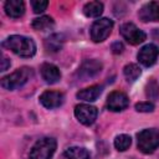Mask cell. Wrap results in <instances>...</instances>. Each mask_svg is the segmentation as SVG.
Instances as JSON below:
<instances>
[{
	"label": "cell",
	"mask_w": 159,
	"mask_h": 159,
	"mask_svg": "<svg viewBox=\"0 0 159 159\" xmlns=\"http://www.w3.org/2000/svg\"><path fill=\"white\" fill-rule=\"evenodd\" d=\"M2 46L20 57H32L36 53V43L34 40L22 35L9 36L2 42Z\"/></svg>",
	"instance_id": "1"
},
{
	"label": "cell",
	"mask_w": 159,
	"mask_h": 159,
	"mask_svg": "<svg viewBox=\"0 0 159 159\" xmlns=\"http://www.w3.org/2000/svg\"><path fill=\"white\" fill-rule=\"evenodd\" d=\"M138 149L144 154H152L159 148V130L155 128H147L137 134Z\"/></svg>",
	"instance_id": "2"
},
{
	"label": "cell",
	"mask_w": 159,
	"mask_h": 159,
	"mask_svg": "<svg viewBox=\"0 0 159 159\" xmlns=\"http://www.w3.org/2000/svg\"><path fill=\"white\" fill-rule=\"evenodd\" d=\"M57 148V142L55 138L45 137L39 139L30 150V159H52Z\"/></svg>",
	"instance_id": "3"
},
{
	"label": "cell",
	"mask_w": 159,
	"mask_h": 159,
	"mask_svg": "<svg viewBox=\"0 0 159 159\" xmlns=\"http://www.w3.org/2000/svg\"><path fill=\"white\" fill-rule=\"evenodd\" d=\"M32 70L30 67H21L14 71L12 73L2 77L1 80V87L7 91H14L16 88L22 87L27 81L32 77Z\"/></svg>",
	"instance_id": "4"
},
{
	"label": "cell",
	"mask_w": 159,
	"mask_h": 159,
	"mask_svg": "<svg viewBox=\"0 0 159 159\" xmlns=\"http://www.w3.org/2000/svg\"><path fill=\"white\" fill-rule=\"evenodd\" d=\"M113 21L107 17H101L96 20L91 26V39L94 42H102L104 41L113 30Z\"/></svg>",
	"instance_id": "5"
},
{
	"label": "cell",
	"mask_w": 159,
	"mask_h": 159,
	"mask_svg": "<svg viewBox=\"0 0 159 159\" xmlns=\"http://www.w3.org/2000/svg\"><path fill=\"white\" fill-rule=\"evenodd\" d=\"M119 32L123 39L130 45H139L145 41L147 35L143 30L137 27L133 22H125L119 27Z\"/></svg>",
	"instance_id": "6"
},
{
	"label": "cell",
	"mask_w": 159,
	"mask_h": 159,
	"mask_svg": "<svg viewBox=\"0 0 159 159\" xmlns=\"http://www.w3.org/2000/svg\"><path fill=\"white\" fill-rule=\"evenodd\" d=\"M75 116L80 123H82L84 125H91L97 119L98 111L96 107H93L91 104L81 103L75 107Z\"/></svg>",
	"instance_id": "7"
},
{
	"label": "cell",
	"mask_w": 159,
	"mask_h": 159,
	"mask_svg": "<svg viewBox=\"0 0 159 159\" xmlns=\"http://www.w3.org/2000/svg\"><path fill=\"white\" fill-rule=\"evenodd\" d=\"M158 56H159V48H158V46L154 45V43H148V45L143 46L139 50V52L137 55V58H138V61L143 66L150 67V66H153L157 62Z\"/></svg>",
	"instance_id": "8"
},
{
	"label": "cell",
	"mask_w": 159,
	"mask_h": 159,
	"mask_svg": "<svg viewBox=\"0 0 159 159\" xmlns=\"http://www.w3.org/2000/svg\"><path fill=\"white\" fill-rule=\"evenodd\" d=\"M129 106V99L125 93L120 91H113L107 97V108L112 112H122Z\"/></svg>",
	"instance_id": "9"
},
{
	"label": "cell",
	"mask_w": 159,
	"mask_h": 159,
	"mask_svg": "<svg viewBox=\"0 0 159 159\" xmlns=\"http://www.w3.org/2000/svg\"><path fill=\"white\" fill-rule=\"evenodd\" d=\"M41 104L47 109H53L61 107L65 102V96L60 91H45L40 96Z\"/></svg>",
	"instance_id": "10"
},
{
	"label": "cell",
	"mask_w": 159,
	"mask_h": 159,
	"mask_svg": "<svg viewBox=\"0 0 159 159\" xmlns=\"http://www.w3.org/2000/svg\"><path fill=\"white\" fill-rule=\"evenodd\" d=\"M101 70H102V63L98 60H87L80 66L77 75L82 81H87L88 78L99 73Z\"/></svg>",
	"instance_id": "11"
},
{
	"label": "cell",
	"mask_w": 159,
	"mask_h": 159,
	"mask_svg": "<svg viewBox=\"0 0 159 159\" xmlns=\"http://www.w3.org/2000/svg\"><path fill=\"white\" fill-rule=\"evenodd\" d=\"M138 16L143 22L159 21V4L155 1L147 2L138 11Z\"/></svg>",
	"instance_id": "12"
},
{
	"label": "cell",
	"mask_w": 159,
	"mask_h": 159,
	"mask_svg": "<svg viewBox=\"0 0 159 159\" xmlns=\"http://www.w3.org/2000/svg\"><path fill=\"white\" fill-rule=\"evenodd\" d=\"M41 76L43 78V81L48 84H53L57 83L61 80V71L57 66H55L53 63H42L41 68H40Z\"/></svg>",
	"instance_id": "13"
},
{
	"label": "cell",
	"mask_w": 159,
	"mask_h": 159,
	"mask_svg": "<svg viewBox=\"0 0 159 159\" xmlns=\"http://www.w3.org/2000/svg\"><path fill=\"white\" fill-rule=\"evenodd\" d=\"M5 12L12 19H19L25 12V4L22 0H7L4 5Z\"/></svg>",
	"instance_id": "14"
},
{
	"label": "cell",
	"mask_w": 159,
	"mask_h": 159,
	"mask_svg": "<svg viewBox=\"0 0 159 159\" xmlns=\"http://www.w3.org/2000/svg\"><path fill=\"white\" fill-rule=\"evenodd\" d=\"M101 93H102V87L98 84H94V86H91V87L78 91L76 97L84 102H94L101 96Z\"/></svg>",
	"instance_id": "15"
},
{
	"label": "cell",
	"mask_w": 159,
	"mask_h": 159,
	"mask_svg": "<svg viewBox=\"0 0 159 159\" xmlns=\"http://www.w3.org/2000/svg\"><path fill=\"white\" fill-rule=\"evenodd\" d=\"M65 159H89V152L82 147H70L63 153Z\"/></svg>",
	"instance_id": "16"
},
{
	"label": "cell",
	"mask_w": 159,
	"mask_h": 159,
	"mask_svg": "<svg viewBox=\"0 0 159 159\" xmlns=\"http://www.w3.org/2000/svg\"><path fill=\"white\" fill-rule=\"evenodd\" d=\"M55 25V21L51 16H40V17H36L32 20V29L34 30H37V31H46V30H50L52 29Z\"/></svg>",
	"instance_id": "17"
},
{
	"label": "cell",
	"mask_w": 159,
	"mask_h": 159,
	"mask_svg": "<svg viewBox=\"0 0 159 159\" xmlns=\"http://www.w3.org/2000/svg\"><path fill=\"white\" fill-rule=\"evenodd\" d=\"M103 12V4L101 1H89L83 6V14L87 17H98Z\"/></svg>",
	"instance_id": "18"
},
{
	"label": "cell",
	"mask_w": 159,
	"mask_h": 159,
	"mask_svg": "<svg viewBox=\"0 0 159 159\" xmlns=\"http://www.w3.org/2000/svg\"><path fill=\"white\" fill-rule=\"evenodd\" d=\"M63 36L60 35V34H52L50 35L46 41H45V46L48 51L51 52H57L58 50H61L62 47V43H63Z\"/></svg>",
	"instance_id": "19"
},
{
	"label": "cell",
	"mask_w": 159,
	"mask_h": 159,
	"mask_svg": "<svg viewBox=\"0 0 159 159\" xmlns=\"http://www.w3.org/2000/svg\"><path fill=\"white\" fill-rule=\"evenodd\" d=\"M123 73H124V77L127 78V81L129 82H134L135 80L139 78V76L142 75V70L138 65L135 63H128L124 66L123 68Z\"/></svg>",
	"instance_id": "20"
},
{
	"label": "cell",
	"mask_w": 159,
	"mask_h": 159,
	"mask_svg": "<svg viewBox=\"0 0 159 159\" xmlns=\"http://www.w3.org/2000/svg\"><path fill=\"white\" fill-rule=\"evenodd\" d=\"M132 144V138L128 134H119L114 139V148L118 152H125Z\"/></svg>",
	"instance_id": "21"
},
{
	"label": "cell",
	"mask_w": 159,
	"mask_h": 159,
	"mask_svg": "<svg viewBox=\"0 0 159 159\" xmlns=\"http://www.w3.org/2000/svg\"><path fill=\"white\" fill-rule=\"evenodd\" d=\"M145 93L150 99H154V101L158 99V97H159V87H158V84H157V82L154 80H150L148 82Z\"/></svg>",
	"instance_id": "22"
},
{
	"label": "cell",
	"mask_w": 159,
	"mask_h": 159,
	"mask_svg": "<svg viewBox=\"0 0 159 159\" xmlns=\"http://www.w3.org/2000/svg\"><path fill=\"white\" fill-rule=\"evenodd\" d=\"M135 111L137 112H142V113H149V112H153L154 111V104L152 102H138L135 103L134 106Z\"/></svg>",
	"instance_id": "23"
},
{
	"label": "cell",
	"mask_w": 159,
	"mask_h": 159,
	"mask_svg": "<svg viewBox=\"0 0 159 159\" xmlns=\"http://www.w3.org/2000/svg\"><path fill=\"white\" fill-rule=\"evenodd\" d=\"M31 5H32V10L35 14H41L46 10L47 5H48V1H45V0H32L31 1Z\"/></svg>",
	"instance_id": "24"
},
{
	"label": "cell",
	"mask_w": 159,
	"mask_h": 159,
	"mask_svg": "<svg viewBox=\"0 0 159 159\" xmlns=\"http://www.w3.org/2000/svg\"><path fill=\"white\" fill-rule=\"evenodd\" d=\"M123 50H124V46H123L122 42L116 41L114 43H112V51H113V53H117V55L118 53H122Z\"/></svg>",
	"instance_id": "25"
},
{
	"label": "cell",
	"mask_w": 159,
	"mask_h": 159,
	"mask_svg": "<svg viewBox=\"0 0 159 159\" xmlns=\"http://www.w3.org/2000/svg\"><path fill=\"white\" fill-rule=\"evenodd\" d=\"M7 67H10V60H7L5 56H2V65H1V71L7 70Z\"/></svg>",
	"instance_id": "26"
}]
</instances>
